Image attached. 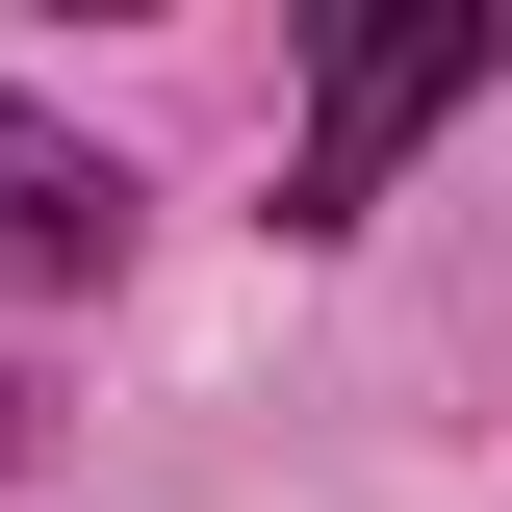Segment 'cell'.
<instances>
[{"mask_svg":"<svg viewBox=\"0 0 512 512\" xmlns=\"http://www.w3.org/2000/svg\"><path fill=\"white\" fill-rule=\"evenodd\" d=\"M487 52H512L487 0H436V26H359V52L308 77V154H282V231H359V205H384V154H410L436 103H487Z\"/></svg>","mask_w":512,"mask_h":512,"instance_id":"1","label":"cell"},{"mask_svg":"<svg viewBox=\"0 0 512 512\" xmlns=\"http://www.w3.org/2000/svg\"><path fill=\"white\" fill-rule=\"evenodd\" d=\"M103 256H128V180L77 154V128L0 103V282H103Z\"/></svg>","mask_w":512,"mask_h":512,"instance_id":"2","label":"cell"}]
</instances>
